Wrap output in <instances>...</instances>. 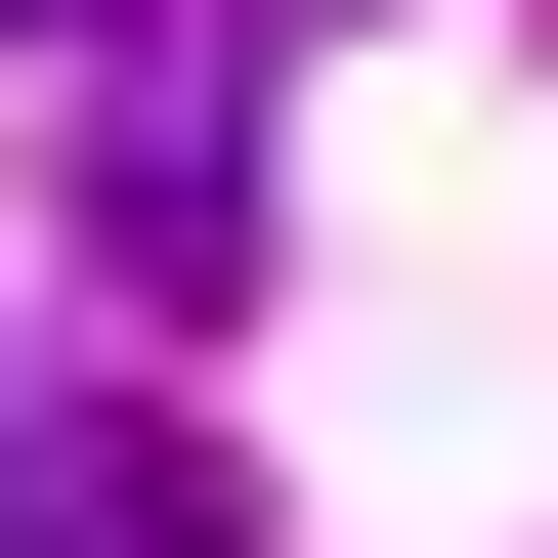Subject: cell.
Returning a JSON list of instances; mask_svg holds the SVG:
<instances>
[{
  "label": "cell",
  "instance_id": "cell-1",
  "mask_svg": "<svg viewBox=\"0 0 558 558\" xmlns=\"http://www.w3.org/2000/svg\"><path fill=\"white\" fill-rule=\"evenodd\" d=\"M0 558H258V473L172 387H0Z\"/></svg>",
  "mask_w": 558,
  "mask_h": 558
},
{
  "label": "cell",
  "instance_id": "cell-2",
  "mask_svg": "<svg viewBox=\"0 0 558 558\" xmlns=\"http://www.w3.org/2000/svg\"><path fill=\"white\" fill-rule=\"evenodd\" d=\"M86 258L130 301H258V86H86Z\"/></svg>",
  "mask_w": 558,
  "mask_h": 558
}]
</instances>
